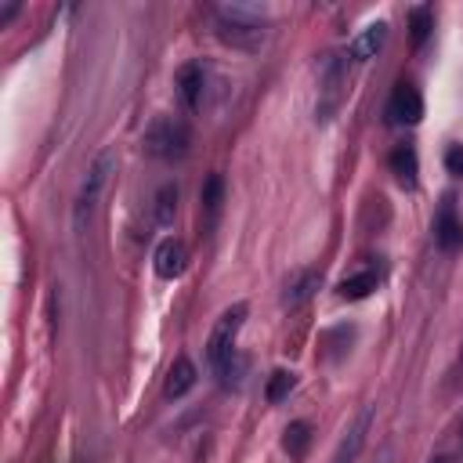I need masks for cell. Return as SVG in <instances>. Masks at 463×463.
Returning <instances> with one entry per match:
<instances>
[{
    "label": "cell",
    "instance_id": "6da1fadb",
    "mask_svg": "<svg viewBox=\"0 0 463 463\" xmlns=\"http://www.w3.org/2000/svg\"><path fill=\"white\" fill-rule=\"evenodd\" d=\"M218 37L236 51H257L264 44V8L250 4H225L214 12Z\"/></svg>",
    "mask_w": 463,
    "mask_h": 463
},
{
    "label": "cell",
    "instance_id": "7a4b0ae2",
    "mask_svg": "<svg viewBox=\"0 0 463 463\" xmlns=\"http://www.w3.org/2000/svg\"><path fill=\"white\" fill-rule=\"evenodd\" d=\"M113 174H116V152L106 149L95 163H90V170H87V177L80 184V193H76V207H73L76 232L87 228V221H90V214H95V207H99V200H102V193H106V184H109Z\"/></svg>",
    "mask_w": 463,
    "mask_h": 463
},
{
    "label": "cell",
    "instance_id": "3957f363",
    "mask_svg": "<svg viewBox=\"0 0 463 463\" xmlns=\"http://www.w3.org/2000/svg\"><path fill=\"white\" fill-rule=\"evenodd\" d=\"M189 145H193V131L181 116H156L145 131V149L167 163L184 159L189 156Z\"/></svg>",
    "mask_w": 463,
    "mask_h": 463
},
{
    "label": "cell",
    "instance_id": "277c9868",
    "mask_svg": "<svg viewBox=\"0 0 463 463\" xmlns=\"http://www.w3.org/2000/svg\"><path fill=\"white\" fill-rule=\"evenodd\" d=\"M243 322H246V304H232V308L218 319V326H214V333H210V340H207V362H210L214 369H218L228 355H236V337H239Z\"/></svg>",
    "mask_w": 463,
    "mask_h": 463
},
{
    "label": "cell",
    "instance_id": "5b68a950",
    "mask_svg": "<svg viewBox=\"0 0 463 463\" xmlns=\"http://www.w3.org/2000/svg\"><path fill=\"white\" fill-rule=\"evenodd\" d=\"M388 116L395 120V124H420L424 120V99H420V90L413 87V83H395V90H391V102H388Z\"/></svg>",
    "mask_w": 463,
    "mask_h": 463
},
{
    "label": "cell",
    "instance_id": "8992f818",
    "mask_svg": "<svg viewBox=\"0 0 463 463\" xmlns=\"http://www.w3.org/2000/svg\"><path fill=\"white\" fill-rule=\"evenodd\" d=\"M434 243L445 250V253H456L463 246V221L456 218V207H452V196L442 200L438 214H434Z\"/></svg>",
    "mask_w": 463,
    "mask_h": 463
},
{
    "label": "cell",
    "instance_id": "52a82bcc",
    "mask_svg": "<svg viewBox=\"0 0 463 463\" xmlns=\"http://www.w3.org/2000/svg\"><path fill=\"white\" fill-rule=\"evenodd\" d=\"M203 83H207V69L203 62H184L177 69V99L184 109H196L203 99Z\"/></svg>",
    "mask_w": 463,
    "mask_h": 463
},
{
    "label": "cell",
    "instance_id": "ba28073f",
    "mask_svg": "<svg viewBox=\"0 0 463 463\" xmlns=\"http://www.w3.org/2000/svg\"><path fill=\"white\" fill-rule=\"evenodd\" d=\"M152 261H156V275H159V279H177V275L189 268V246H184L181 239H163Z\"/></svg>",
    "mask_w": 463,
    "mask_h": 463
},
{
    "label": "cell",
    "instance_id": "9c48e42d",
    "mask_svg": "<svg viewBox=\"0 0 463 463\" xmlns=\"http://www.w3.org/2000/svg\"><path fill=\"white\" fill-rule=\"evenodd\" d=\"M221 207H225V177L221 174H210L203 181V193H200V214H203V232H214L218 218H221Z\"/></svg>",
    "mask_w": 463,
    "mask_h": 463
},
{
    "label": "cell",
    "instance_id": "30bf717a",
    "mask_svg": "<svg viewBox=\"0 0 463 463\" xmlns=\"http://www.w3.org/2000/svg\"><path fill=\"white\" fill-rule=\"evenodd\" d=\"M369 424H373V409H362V413L355 416V424L347 427V434H344V442H340L333 463H355V459H358V452H362V445H365V434H369Z\"/></svg>",
    "mask_w": 463,
    "mask_h": 463
},
{
    "label": "cell",
    "instance_id": "8fae6325",
    "mask_svg": "<svg viewBox=\"0 0 463 463\" xmlns=\"http://www.w3.org/2000/svg\"><path fill=\"white\" fill-rule=\"evenodd\" d=\"M319 290V271L315 268H301L287 279V294H283V304L287 308H304Z\"/></svg>",
    "mask_w": 463,
    "mask_h": 463
},
{
    "label": "cell",
    "instance_id": "7c38bea8",
    "mask_svg": "<svg viewBox=\"0 0 463 463\" xmlns=\"http://www.w3.org/2000/svg\"><path fill=\"white\" fill-rule=\"evenodd\" d=\"M384 40H388V22H369V26L351 40V58H355V62L377 58V51L384 47Z\"/></svg>",
    "mask_w": 463,
    "mask_h": 463
},
{
    "label": "cell",
    "instance_id": "4fadbf2b",
    "mask_svg": "<svg viewBox=\"0 0 463 463\" xmlns=\"http://www.w3.org/2000/svg\"><path fill=\"white\" fill-rule=\"evenodd\" d=\"M340 83H344V65H340V58H326V69H322V90H326V99H322V106H319V120H330V113L337 109V102H340Z\"/></svg>",
    "mask_w": 463,
    "mask_h": 463
},
{
    "label": "cell",
    "instance_id": "5bb4252c",
    "mask_svg": "<svg viewBox=\"0 0 463 463\" xmlns=\"http://www.w3.org/2000/svg\"><path fill=\"white\" fill-rule=\"evenodd\" d=\"M193 388H196V365L181 355V358L170 365L167 384H163V395H167V399H181V395H189Z\"/></svg>",
    "mask_w": 463,
    "mask_h": 463
},
{
    "label": "cell",
    "instance_id": "9a60e30c",
    "mask_svg": "<svg viewBox=\"0 0 463 463\" xmlns=\"http://www.w3.org/2000/svg\"><path fill=\"white\" fill-rule=\"evenodd\" d=\"M391 170H395V177L406 184V189H416V174H420L416 149H413V145H399V149L391 152Z\"/></svg>",
    "mask_w": 463,
    "mask_h": 463
},
{
    "label": "cell",
    "instance_id": "2e32d148",
    "mask_svg": "<svg viewBox=\"0 0 463 463\" xmlns=\"http://www.w3.org/2000/svg\"><path fill=\"white\" fill-rule=\"evenodd\" d=\"M377 290V275L373 271H358V275H347V279L337 287V294L344 301H365L369 294Z\"/></svg>",
    "mask_w": 463,
    "mask_h": 463
},
{
    "label": "cell",
    "instance_id": "e0dca14e",
    "mask_svg": "<svg viewBox=\"0 0 463 463\" xmlns=\"http://www.w3.org/2000/svg\"><path fill=\"white\" fill-rule=\"evenodd\" d=\"M308 445H312V424L294 420V424L283 431V449L290 452V459H304Z\"/></svg>",
    "mask_w": 463,
    "mask_h": 463
},
{
    "label": "cell",
    "instance_id": "ac0fdd59",
    "mask_svg": "<svg viewBox=\"0 0 463 463\" xmlns=\"http://www.w3.org/2000/svg\"><path fill=\"white\" fill-rule=\"evenodd\" d=\"M174 214H177V189L174 184H163V189L156 193V225L159 228L174 225Z\"/></svg>",
    "mask_w": 463,
    "mask_h": 463
},
{
    "label": "cell",
    "instance_id": "d6986e66",
    "mask_svg": "<svg viewBox=\"0 0 463 463\" xmlns=\"http://www.w3.org/2000/svg\"><path fill=\"white\" fill-rule=\"evenodd\" d=\"M431 30H434L431 8H427V4L413 8V12H409V37H413V47H424V40L431 37Z\"/></svg>",
    "mask_w": 463,
    "mask_h": 463
},
{
    "label": "cell",
    "instance_id": "ffe728a7",
    "mask_svg": "<svg viewBox=\"0 0 463 463\" xmlns=\"http://www.w3.org/2000/svg\"><path fill=\"white\" fill-rule=\"evenodd\" d=\"M294 373H287V369H275V373H271V381H268V388H264V399L275 406V402H283L290 391H294Z\"/></svg>",
    "mask_w": 463,
    "mask_h": 463
},
{
    "label": "cell",
    "instance_id": "44dd1931",
    "mask_svg": "<svg viewBox=\"0 0 463 463\" xmlns=\"http://www.w3.org/2000/svg\"><path fill=\"white\" fill-rule=\"evenodd\" d=\"M243 369H246V362H243L239 355H228V358L218 365L221 384H225V388H239V384H243Z\"/></svg>",
    "mask_w": 463,
    "mask_h": 463
},
{
    "label": "cell",
    "instance_id": "7402d4cb",
    "mask_svg": "<svg viewBox=\"0 0 463 463\" xmlns=\"http://www.w3.org/2000/svg\"><path fill=\"white\" fill-rule=\"evenodd\" d=\"M445 167H449V174L463 177V145H452V149L445 152Z\"/></svg>",
    "mask_w": 463,
    "mask_h": 463
},
{
    "label": "cell",
    "instance_id": "603a6c76",
    "mask_svg": "<svg viewBox=\"0 0 463 463\" xmlns=\"http://www.w3.org/2000/svg\"><path fill=\"white\" fill-rule=\"evenodd\" d=\"M15 15H19V4H4V8H0V30H4Z\"/></svg>",
    "mask_w": 463,
    "mask_h": 463
}]
</instances>
